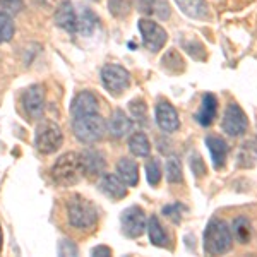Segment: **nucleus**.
<instances>
[{
  "instance_id": "nucleus-1",
  "label": "nucleus",
  "mask_w": 257,
  "mask_h": 257,
  "mask_svg": "<svg viewBox=\"0 0 257 257\" xmlns=\"http://www.w3.org/2000/svg\"><path fill=\"white\" fill-rule=\"evenodd\" d=\"M233 245L230 226L221 219H211L204 231V250L211 255L225 254Z\"/></svg>"
},
{
  "instance_id": "nucleus-2",
  "label": "nucleus",
  "mask_w": 257,
  "mask_h": 257,
  "mask_svg": "<svg viewBox=\"0 0 257 257\" xmlns=\"http://www.w3.org/2000/svg\"><path fill=\"white\" fill-rule=\"evenodd\" d=\"M84 175V165L81 155L77 153H65L52 167V177L60 185H74Z\"/></svg>"
},
{
  "instance_id": "nucleus-3",
  "label": "nucleus",
  "mask_w": 257,
  "mask_h": 257,
  "mask_svg": "<svg viewBox=\"0 0 257 257\" xmlns=\"http://www.w3.org/2000/svg\"><path fill=\"white\" fill-rule=\"evenodd\" d=\"M67 216H69V223L74 228L89 230V228L96 225L98 211L88 199L81 196H74L67 202Z\"/></svg>"
},
{
  "instance_id": "nucleus-4",
  "label": "nucleus",
  "mask_w": 257,
  "mask_h": 257,
  "mask_svg": "<svg viewBox=\"0 0 257 257\" xmlns=\"http://www.w3.org/2000/svg\"><path fill=\"white\" fill-rule=\"evenodd\" d=\"M74 134L82 143H96L105 136L106 123L99 113H89L81 115V117H74Z\"/></svg>"
},
{
  "instance_id": "nucleus-5",
  "label": "nucleus",
  "mask_w": 257,
  "mask_h": 257,
  "mask_svg": "<svg viewBox=\"0 0 257 257\" xmlns=\"http://www.w3.org/2000/svg\"><path fill=\"white\" fill-rule=\"evenodd\" d=\"M62 143H64V134H62L60 127L55 122L45 120L36 128L35 144L38 148V151H41L43 155L55 153L62 146Z\"/></svg>"
},
{
  "instance_id": "nucleus-6",
  "label": "nucleus",
  "mask_w": 257,
  "mask_h": 257,
  "mask_svg": "<svg viewBox=\"0 0 257 257\" xmlns=\"http://www.w3.org/2000/svg\"><path fill=\"white\" fill-rule=\"evenodd\" d=\"M101 82L105 89L118 96L131 86V74H128L127 69L120 67L117 64H106L101 69Z\"/></svg>"
},
{
  "instance_id": "nucleus-7",
  "label": "nucleus",
  "mask_w": 257,
  "mask_h": 257,
  "mask_svg": "<svg viewBox=\"0 0 257 257\" xmlns=\"http://www.w3.org/2000/svg\"><path fill=\"white\" fill-rule=\"evenodd\" d=\"M139 31L143 36V43L149 52H160L168 40V33L160 26L158 23L151 19L139 21Z\"/></svg>"
},
{
  "instance_id": "nucleus-8",
  "label": "nucleus",
  "mask_w": 257,
  "mask_h": 257,
  "mask_svg": "<svg viewBox=\"0 0 257 257\" xmlns=\"http://www.w3.org/2000/svg\"><path fill=\"white\" fill-rule=\"evenodd\" d=\"M247 127L248 120L245 111L240 108L237 103H230L225 110V115H223V131L231 138H237L247 131Z\"/></svg>"
},
{
  "instance_id": "nucleus-9",
  "label": "nucleus",
  "mask_w": 257,
  "mask_h": 257,
  "mask_svg": "<svg viewBox=\"0 0 257 257\" xmlns=\"http://www.w3.org/2000/svg\"><path fill=\"white\" fill-rule=\"evenodd\" d=\"M122 231L131 238H138L146 230V214L139 206H131L122 213Z\"/></svg>"
},
{
  "instance_id": "nucleus-10",
  "label": "nucleus",
  "mask_w": 257,
  "mask_h": 257,
  "mask_svg": "<svg viewBox=\"0 0 257 257\" xmlns=\"http://www.w3.org/2000/svg\"><path fill=\"white\" fill-rule=\"evenodd\" d=\"M23 106L24 111L30 115L31 118H40L45 108V91L40 84H33L23 93Z\"/></svg>"
},
{
  "instance_id": "nucleus-11",
  "label": "nucleus",
  "mask_w": 257,
  "mask_h": 257,
  "mask_svg": "<svg viewBox=\"0 0 257 257\" xmlns=\"http://www.w3.org/2000/svg\"><path fill=\"white\" fill-rule=\"evenodd\" d=\"M156 122H158L161 131L165 132H175L180 127L178 111L168 101H160L156 105Z\"/></svg>"
},
{
  "instance_id": "nucleus-12",
  "label": "nucleus",
  "mask_w": 257,
  "mask_h": 257,
  "mask_svg": "<svg viewBox=\"0 0 257 257\" xmlns=\"http://www.w3.org/2000/svg\"><path fill=\"white\" fill-rule=\"evenodd\" d=\"M99 189H101V192L105 194L106 197L115 199V201L123 199L127 196V189H125L123 180L117 175H111V173L103 175L101 182H99Z\"/></svg>"
},
{
  "instance_id": "nucleus-13",
  "label": "nucleus",
  "mask_w": 257,
  "mask_h": 257,
  "mask_svg": "<svg viewBox=\"0 0 257 257\" xmlns=\"http://www.w3.org/2000/svg\"><path fill=\"white\" fill-rule=\"evenodd\" d=\"M136 9L146 16H155L160 19L170 18V6L167 0H132Z\"/></svg>"
},
{
  "instance_id": "nucleus-14",
  "label": "nucleus",
  "mask_w": 257,
  "mask_h": 257,
  "mask_svg": "<svg viewBox=\"0 0 257 257\" xmlns=\"http://www.w3.org/2000/svg\"><path fill=\"white\" fill-rule=\"evenodd\" d=\"M98 113V99L89 91H82L72 101V117Z\"/></svg>"
},
{
  "instance_id": "nucleus-15",
  "label": "nucleus",
  "mask_w": 257,
  "mask_h": 257,
  "mask_svg": "<svg viewBox=\"0 0 257 257\" xmlns=\"http://www.w3.org/2000/svg\"><path fill=\"white\" fill-rule=\"evenodd\" d=\"M55 23L62 30L69 33L77 31V12L74 11V6L70 2L60 4V7L55 12Z\"/></svg>"
},
{
  "instance_id": "nucleus-16",
  "label": "nucleus",
  "mask_w": 257,
  "mask_h": 257,
  "mask_svg": "<svg viewBox=\"0 0 257 257\" xmlns=\"http://www.w3.org/2000/svg\"><path fill=\"white\" fill-rule=\"evenodd\" d=\"M216 113H218V99L214 94H204L202 96V105L201 108H199V111L196 113V120L201 125L208 127L213 123V120L216 118Z\"/></svg>"
},
{
  "instance_id": "nucleus-17",
  "label": "nucleus",
  "mask_w": 257,
  "mask_h": 257,
  "mask_svg": "<svg viewBox=\"0 0 257 257\" xmlns=\"http://www.w3.org/2000/svg\"><path fill=\"white\" fill-rule=\"evenodd\" d=\"M206 146H208L209 153H211V160H213V167L219 170L223 168L228 156V146L226 143L218 136H208L206 138Z\"/></svg>"
},
{
  "instance_id": "nucleus-18",
  "label": "nucleus",
  "mask_w": 257,
  "mask_h": 257,
  "mask_svg": "<svg viewBox=\"0 0 257 257\" xmlns=\"http://www.w3.org/2000/svg\"><path fill=\"white\" fill-rule=\"evenodd\" d=\"M106 128H108V132L113 136V138L118 139V138H123V136H127L128 132H131L132 122L122 110H115L113 113H111L108 123H106Z\"/></svg>"
},
{
  "instance_id": "nucleus-19",
  "label": "nucleus",
  "mask_w": 257,
  "mask_h": 257,
  "mask_svg": "<svg viewBox=\"0 0 257 257\" xmlns=\"http://www.w3.org/2000/svg\"><path fill=\"white\" fill-rule=\"evenodd\" d=\"M81 161L84 165V173L88 175H99L105 168V158L99 151L94 149H86L81 153Z\"/></svg>"
},
{
  "instance_id": "nucleus-20",
  "label": "nucleus",
  "mask_w": 257,
  "mask_h": 257,
  "mask_svg": "<svg viewBox=\"0 0 257 257\" xmlns=\"http://www.w3.org/2000/svg\"><path fill=\"white\" fill-rule=\"evenodd\" d=\"M117 173H118V177L123 180V184H125V185H131V187L138 185V182H139V167H138V163H136L134 160H128V158L120 160L117 163Z\"/></svg>"
},
{
  "instance_id": "nucleus-21",
  "label": "nucleus",
  "mask_w": 257,
  "mask_h": 257,
  "mask_svg": "<svg viewBox=\"0 0 257 257\" xmlns=\"http://www.w3.org/2000/svg\"><path fill=\"white\" fill-rule=\"evenodd\" d=\"M178 9L185 16L192 19H206L208 18V4L206 0H175Z\"/></svg>"
},
{
  "instance_id": "nucleus-22",
  "label": "nucleus",
  "mask_w": 257,
  "mask_h": 257,
  "mask_svg": "<svg viewBox=\"0 0 257 257\" xmlns=\"http://www.w3.org/2000/svg\"><path fill=\"white\" fill-rule=\"evenodd\" d=\"M148 233H149V240H151L153 245L156 247H167L170 238L167 235V231H165V228L161 226L160 219L156 216H151L148 223Z\"/></svg>"
},
{
  "instance_id": "nucleus-23",
  "label": "nucleus",
  "mask_w": 257,
  "mask_h": 257,
  "mask_svg": "<svg viewBox=\"0 0 257 257\" xmlns=\"http://www.w3.org/2000/svg\"><path fill=\"white\" fill-rule=\"evenodd\" d=\"M128 149L134 156H148L151 153V143L143 132H136L128 139Z\"/></svg>"
},
{
  "instance_id": "nucleus-24",
  "label": "nucleus",
  "mask_w": 257,
  "mask_h": 257,
  "mask_svg": "<svg viewBox=\"0 0 257 257\" xmlns=\"http://www.w3.org/2000/svg\"><path fill=\"white\" fill-rule=\"evenodd\" d=\"M94 28H96V16L84 7L81 14H77V31L76 33H81V35L88 36L93 33Z\"/></svg>"
},
{
  "instance_id": "nucleus-25",
  "label": "nucleus",
  "mask_w": 257,
  "mask_h": 257,
  "mask_svg": "<svg viewBox=\"0 0 257 257\" xmlns=\"http://www.w3.org/2000/svg\"><path fill=\"white\" fill-rule=\"evenodd\" d=\"M233 235L240 243H248L250 235H252L250 221H248L247 218H242V216L235 219L233 221Z\"/></svg>"
},
{
  "instance_id": "nucleus-26",
  "label": "nucleus",
  "mask_w": 257,
  "mask_h": 257,
  "mask_svg": "<svg viewBox=\"0 0 257 257\" xmlns=\"http://www.w3.org/2000/svg\"><path fill=\"white\" fill-rule=\"evenodd\" d=\"M161 64H163V67L170 70V72H182L184 70V59L180 57V53L177 52V50H170L167 55L161 59Z\"/></svg>"
},
{
  "instance_id": "nucleus-27",
  "label": "nucleus",
  "mask_w": 257,
  "mask_h": 257,
  "mask_svg": "<svg viewBox=\"0 0 257 257\" xmlns=\"http://www.w3.org/2000/svg\"><path fill=\"white\" fill-rule=\"evenodd\" d=\"M14 36V23L9 14L0 11V43H7Z\"/></svg>"
},
{
  "instance_id": "nucleus-28",
  "label": "nucleus",
  "mask_w": 257,
  "mask_h": 257,
  "mask_svg": "<svg viewBox=\"0 0 257 257\" xmlns=\"http://www.w3.org/2000/svg\"><path fill=\"white\" fill-rule=\"evenodd\" d=\"M167 178L168 182L175 184V182H182V163L177 156H170L167 160Z\"/></svg>"
},
{
  "instance_id": "nucleus-29",
  "label": "nucleus",
  "mask_w": 257,
  "mask_h": 257,
  "mask_svg": "<svg viewBox=\"0 0 257 257\" xmlns=\"http://www.w3.org/2000/svg\"><path fill=\"white\" fill-rule=\"evenodd\" d=\"M146 177H148V182L155 187L161 182V167H160V161L151 158L148 161L146 165Z\"/></svg>"
},
{
  "instance_id": "nucleus-30",
  "label": "nucleus",
  "mask_w": 257,
  "mask_h": 257,
  "mask_svg": "<svg viewBox=\"0 0 257 257\" xmlns=\"http://www.w3.org/2000/svg\"><path fill=\"white\" fill-rule=\"evenodd\" d=\"M108 9L115 18H125L131 11L127 0H108Z\"/></svg>"
},
{
  "instance_id": "nucleus-31",
  "label": "nucleus",
  "mask_w": 257,
  "mask_h": 257,
  "mask_svg": "<svg viewBox=\"0 0 257 257\" xmlns=\"http://www.w3.org/2000/svg\"><path fill=\"white\" fill-rule=\"evenodd\" d=\"M24 2L23 0H0V11L9 16H16L23 11Z\"/></svg>"
},
{
  "instance_id": "nucleus-32",
  "label": "nucleus",
  "mask_w": 257,
  "mask_h": 257,
  "mask_svg": "<svg viewBox=\"0 0 257 257\" xmlns=\"http://www.w3.org/2000/svg\"><path fill=\"white\" fill-rule=\"evenodd\" d=\"M131 111H132V115H134L136 118H139V120H143V118H146V111H148V106H146V103H144V99H132L131 101Z\"/></svg>"
},
{
  "instance_id": "nucleus-33",
  "label": "nucleus",
  "mask_w": 257,
  "mask_h": 257,
  "mask_svg": "<svg viewBox=\"0 0 257 257\" xmlns=\"http://www.w3.org/2000/svg\"><path fill=\"white\" fill-rule=\"evenodd\" d=\"M190 168H192V172L196 173L197 177H202L206 173L204 161L201 160V156H199V155L190 156Z\"/></svg>"
},
{
  "instance_id": "nucleus-34",
  "label": "nucleus",
  "mask_w": 257,
  "mask_h": 257,
  "mask_svg": "<svg viewBox=\"0 0 257 257\" xmlns=\"http://www.w3.org/2000/svg\"><path fill=\"white\" fill-rule=\"evenodd\" d=\"M59 255H77V247L70 240H62L59 243Z\"/></svg>"
},
{
  "instance_id": "nucleus-35",
  "label": "nucleus",
  "mask_w": 257,
  "mask_h": 257,
  "mask_svg": "<svg viewBox=\"0 0 257 257\" xmlns=\"http://www.w3.org/2000/svg\"><path fill=\"white\" fill-rule=\"evenodd\" d=\"M184 209L180 204H172V206H167V208H163V213L167 214L168 218H172L173 223H178L182 219V214L180 211Z\"/></svg>"
},
{
  "instance_id": "nucleus-36",
  "label": "nucleus",
  "mask_w": 257,
  "mask_h": 257,
  "mask_svg": "<svg viewBox=\"0 0 257 257\" xmlns=\"http://www.w3.org/2000/svg\"><path fill=\"white\" fill-rule=\"evenodd\" d=\"M91 255H99V257H106V255H111V250L108 247L105 245H98L91 250Z\"/></svg>"
},
{
  "instance_id": "nucleus-37",
  "label": "nucleus",
  "mask_w": 257,
  "mask_h": 257,
  "mask_svg": "<svg viewBox=\"0 0 257 257\" xmlns=\"http://www.w3.org/2000/svg\"><path fill=\"white\" fill-rule=\"evenodd\" d=\"M2 240H4V235H2V226H0V250H2Z\"/></svg>"
}]
</instances>
